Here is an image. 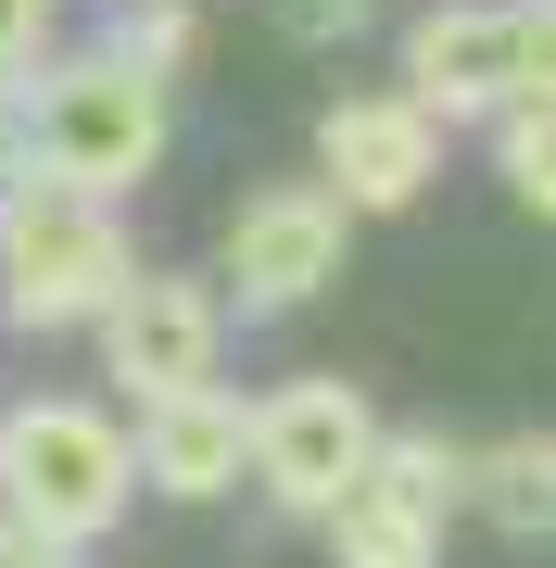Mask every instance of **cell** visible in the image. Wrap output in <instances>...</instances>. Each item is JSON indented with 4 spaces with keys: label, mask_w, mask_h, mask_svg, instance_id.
Returning a JSON list of instances; mask_svg holds the SVG:
<instances>
[{
    "label": "cell",
    "mask_w": 556,
    "mask_h": 568,
    "mask_svg": "<svg viewBox=\"0 0 556 568\" xmlns=\"http://www.w3.org/2000/svg\"><path fill=\"white\" fill-rule=\"evenodd\" d=\"M367 467H380V417H367L354 379H279L266 405H253V480H266L291 518H330Z\"/></svg>",
    "instance_id": "277c9868"
},
{
    "label": "cell",
    "mask_w": 556,
    "mask_h": 568,
    "mask_svg": "<svg viewBox=\"0 0 556 568\" xmlns=\"http://www.w3.org/2000/svg\"><path fill=\"white\" fill-rule=\"evenodd\" d=\"M494 164H506V190H518L532 215H556V102H506Z\"/></svg>",
    "instance_id": "7c38bea8"
},
{
    "label": "cell",
    "mask_w": 556,
    "mask_h": 568,
    "mask_svg": "<svg viewBox=\"0 0 556 568\" xmlns=\"http://www.w3.org/2000/svg\"><path fill=\"white\" fill-rule=\"evenodd\" d=\"M316 164H330V203H367V215H405L431 203V164H443V114L405 102V89H354V102H330V126H316Z\"/></svg>",
    "instance_id": "5b68a950"
},
{
    "label": "cell",
    "mask_w": 556,
    "mask_h": 568,
    "mask_svg": "<svg viewBox=\"0 0 556 568\" xmlns=\"http://www.w3.org/2000/svg\"><path fill=\"white\" fill-rule=\"evenodd\" d=\"M127 467H140L152 493H178V506H215L228 480H253V405H228L215 379H190V392L152 405V429H140Z\"/></svg>",
    "instance_id": "ba28073f"
},
{
    "label": "cell",
    "mask_w": 556,
    "mask_h": 568,
    "mask_svg": "<svg viewBox=\"0 0 556 568\" xmlns=\"http://www.w3.org/2000/svg\"><path fill=\"white\" fill-rule=\"evenodd\" d=\"M152 164H165V89L152 77H127V63H63V77L39 89V178L63 190H140Z\"/></svg>",
    "instance_id": "3957f363"
},
{
    "label": "cell",
    "mask_w": 556,
    "mask_h": 568,
    "mask_svg": "<svg viewBox=\"0 0 556 568\" xmlns=\"http://www.w3.org/2000/svg\"><path fill=\"white\" fill-rule=\"evenodd\" d=\"M342 278V203L330 190H253L241 227H228V291L253 316H291Z\"/></svg>",
    "instance_id": "8992f818"
},
{
    "label": "cell",
    "mask_w": 556,
    "mask_h": 568,
    "mask_svg": "<svg viewBox=\"0 0 556 568\" xmlns=\"http://www.w3.org/2000/svg\"><path fill=\"white\" fill-rule=\"evenodd\" d=\"M39 39H51V0H0V63H26Z\"/></svg>",
    "instance_id": "9a60e30c"
},
{
    "label": "cell",
    "mask_w": 556,
    "mask_h": 568,
    "mask_svg": "<svg viewBox=\"0 0 556 568\" xmlns=\"http://www.w3.org/2000/svg\"><path fill=\"white\" fill-rule=\"evenodd\" d=\"M0 506H13L26 530H51V544H89V530L127 518V443L102 405H63V392H39V405L0 417Z\"/></svg>",
    "instance_id": "6da1fadb"
},
{
    "label": "cell",
    "mask_w": 556,
    "mask_h": 568,
    "mask_svg": "<svg viewBox=\"0 0 556 568\" xmlns=\"http://www.w3.org/2000/svg\"><path fill=\"white\" fill-rule=\"evenodd\" d=\"M506 63L518 102H556V0H506Z\"/></svg>",
    "instance_id": "4fadbf2b"
},
{
    "label": "cell",
    "mask_w": 556,
    "mask_h": 568,
    "mask_svg": "<svg viewBox=\"0 0 556 568\" xmlns=\"http://www.w3.org/2000/svg\"><path fill=\"white\" fill-rule=\"evenodd\" d=\"M316 13H354V0H316Z\"/></svg>",
    "instance_id": "2e32d148"
},
{
    "label": "cell",
    "mask_w": 556,
    "mask_h": 568,
    "mask_svg": "<svg viewBox=\"0 0 556 568\" xmlns=\"http://www.w3.org/2000/svg\"><path fill=\"white\" fill-rule=\"evenodd\" d=\"M0 568H77V544H51V530H26V518H0Z\"/></svg>",
    "instance_id": "5bb4252c"
},
{
    "label": "cell",
    "mask_w": 556,
    "mask_h": 568,
    "mask_svg": "<svg viewBox=\"0 0 556 568\" xmlns=\"http://www.w3.org/2000/svg\"><path fill=\"white\" fill-rule=\"evenodd\" d=\"M330 568H443V518L405 506V493L367 467V480L330 506Z\"/></svg>",
    "instance_id": "30bf717a"
},
{
    "label": "cell",
    "mask_w": 556,
    "mask_h": 568,
    "mask_svg": "<svg viewBox=\"0 0 556 568\" xmlns=\"http://www.w3.org/2000/svg\"><path fill=\"white\" fill-rule=\"evenodd\" d=\"M405 102L431 114H506L518 102V63H506V0H455L405 39Z\"/></svg>",
    "instance_id": "9c48e42d"
},
{
    "label": "cell",
    "mask_w": 556,
    "mask_h": 568,
    "mask_svg": "<svg viewBox=\"0 0 556 568\" xmlns=\"http://www.w3.org/2000/svg\"><path fill=\"white\" fill-rule=\"evenodd\" d=\"M102 366H114V392H140V405L215 379V291L203 278H127L102 304Z\"/></svg>",
    "instance_id": "52a82bcc"
},
{
    "label": "cell",
    "mask_w": 556,
    "mask_h": 568,
    "mask_svg": "<svg viewBox=\"0 0 556 568\" xmlns=\"http://www.w3.org/2000/svg\"><path fill=\"white\" fill-rule=\"evenodd\" d=\"M468 506H494V530H556V429H518L468 467Z\"/></svg>",
    "instance_id": "8fae6325"
},
{
    "label": "cell",
    "mask_w": 556,
    "mask_h": 568,
    "mask_svg": "<svg viewBox=\"0 0 556 568\" xmlns=\"http://www.w3.org/2000/svg\"><path fill=\"white\" fill-rule=\"evenodd\" d=\"M114 291H127V241H114V215L89 203V190L26 178L13 203H0V304L26 328H77V316H102Z\"/></svg>",
    "instance_id": "7a4b0ae2"
}]
</instances>
